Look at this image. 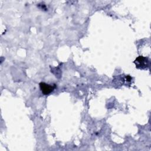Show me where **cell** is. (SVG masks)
<instances>
[{"instance_id":"cell-1","label":"cell","mask_w":151,"mask_h":151,"mask_svg":"<svg viewBox=\"0 0 151 151\" xmlns=\"http://www.w3.org/2000/svg\"><path fill=\"white\" fill-rule=\"evenodd\" d=\"M134 63L137 68L145 69L149 65V60L147 57L140 55L136 58L134 61Z\"/></svg>"},{"instance_id":"cell-2","label":"cell","mask_w":151,"mask_h":151,"mask_svg":"<svg viewBox=\"0 0 151 151\" xmlns=\"http://www.w3.org/2000/svg\"><path fill=\"white\" fill-rule=\"evenodd\" d=\"M40 88L44 95H48L51 93L56 87L55 84H49L44 82H41L39 84Z\"/></svg>"}]
</instances>
